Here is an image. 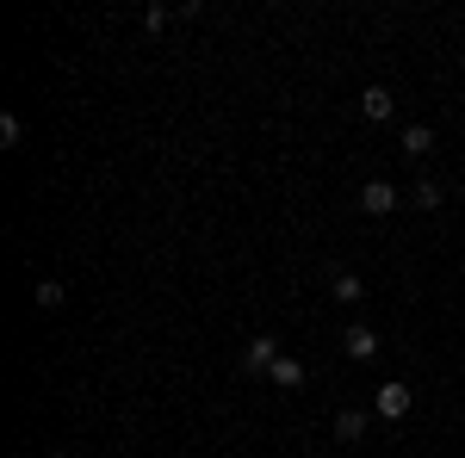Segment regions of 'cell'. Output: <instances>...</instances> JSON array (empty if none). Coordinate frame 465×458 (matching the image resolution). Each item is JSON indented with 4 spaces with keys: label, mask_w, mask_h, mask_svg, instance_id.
Here are the masks:
<instances>
[{
    "label": "cell",
    "mask_w": 465,
    "mask_h": 458,
    "mask_svg": "<svg viewBox=\"0 0 465 458\" xmlns=\"http://www.w3.org/2000/svg\"><path fill=\"white\" fill-rule=\"evenodd\" d=\"M410 403H416V396H410V385H397V378L372 390V409H379L385 422H403V415H410Z\"/></svg>",
    "instance_id": "7a4b0ae2"
},
{
    "label": "cell",
    "mask_w": 465,
    "mask_h": 458,
    "mask_svg": "<svg viewBox=\"0 0 465 458\" xmlns=\"http://www.w3.org/2000/svg\"><path fill=\"white\" fill-rule=\"evenodd\" d=\"M273 359H280V335H254L249 353H242V365H249V372H273Z\"/></svg>",
    "instance_id": "3957f363"
},
{
    "label": "cell",
    "mask_w": 465,
    "mask_h": 458,
    "mask_svg": "<svg viewBox=\"0 0 465 458\" xmlns=\"http://www.w3.org/2000/svg\"><path fill=\"white\" fill-rule=\"evenodd\" d=\"M366 434V409H335V440H360Z\"/></svg>",
    "instance_id": "ba28073f"
},
{
    "label": "cell",
    "mask_w": 465,
    "mask_h": 458,
    "mask_svg": "<svg viewBox=\"0 0 465 458\" xmlns=\"http://www.w3.org/2000/svg\"><path fill=\"white\" fill-rule=\"evenodd\" d=\"M416 205H422V211H434V205H440V186H434V180H422V186H416Z\"/></svg>",
    "instance_id": "7c38bea8"
},
{
    "label": "cell",
    "mask_w": 465,
    "mask_h": 458,
    "mask_svg": "<svg viewBox=\"0 0 465 458\" xmlns=\"http://www.w3.org/2000/svg\"><path fill=\"white\" fill-rule=\"evenodd\" d=\"M360 112H366L372 124H385V118H391V112H397V100H391V93H385V87H366V93H360Z\"/></svg>",
    "instance_id": "8992f818"
},
{
    "label": "cell",
    "mask_w": 465,
    "mask_h": 458,
    "mask_svg": "<svg viewBox=\"0 0 465 458\" xmlns=\"http://www.w3.org/2000/svg\"><path fill=\"white\" fill-rule=\"evenodd\" d=\"M19 142H25V124L6 112V118H0V149H19Z\"/></svg>",
    "instance_id": "30bf717a"
},
{
    "label": "cell",
    "mask_w": 465,
    "mask_h": 458,
    "mask_svg": "<svg viewBox=\"0 0 465 458\" xmlns=\"http://www.w3.org/2000/svg\"><path fill=\"white\" fill-rule=\"evenodd\" d=\"M44 458H74V453H69V446H56V453H44Z\"/></svg>",
    "instance_id": "4fadbf2b"
},
{
    "label": "cell",
    "mask_w": 465,
    "mask_h": 458,
    "mask_svg": "<svg viewBox=\"0 0 465 458\" xmlns=\"http://www.w3.org/2000/svg\"><path fill=\"white\" fill-rule=\"evenodd\" d=\"M329 291H335V304H360V297H366L360 273H348V267H341V273H329Z\"/></svg>",
    "instance_id": "52a82bcc"
},
{
    "label": "cell",
    "mask_w": 465,
    "mask_h": 458,
    "mask_svg": "<svg viewBox=\"0 0 465 458\" xmlns=\"http://www.w3.org/2000/svg\"><path fill=\"white\" fill-rule=\"evenodd\" d=\"M267 378H273V385H280V390H304V378H311V372H304V359H292V353H280Z\"/></svg>",
    "instance_id": "277c9868"
},
{
    "label": "cell",
    "mask_w": 465,
    "mask_h": 458,
    "mask_svg": "<svg viewBox=\"0 0 465 458\" xmlns=\"http://www.w3.org/2000/svg\"><path fill=\"white\" fill-rule=\"evenodd\" d=\"M32 297H37V310H56V304H63V285H56V279H37Z\"/></svg>",
    "instance_id": "8fae6325"
},
{
    "label": "cell",
    "mask_w": 465,
    "mask_h": 458,
    "mask_svg": "<svg viewBox=\"0 0 465 458\" xmlns=\"http://www.w3.org/2000/svg\"><path fill=\"white\" fill-rule=\"evenodd\" d=\"M341 353H348V359H372V353H379V335H372L366 322H354V328L341 335Z\"/></svg>",
    "instance_id": "5b68a950"
},
{
    "label": "cell",
    "mask_w": 465,
    "mask_h": 458,
    "mask_svg": "<svg viewBox=\"0 0 465 458\" xmlns=\"http://www.w3.org/2000/svg\"><path fill=\"white\" fill-rule=\"evenodd\" d=\"M397 205H403V199H397L391 180H366V186H360V211L366 217H391Z\"/></svg>",
    "instance_id": "6da1fadb"
},
{
    "label": "cell",
    "mask_w": 465,
    "mask_h": 458,
    "mask_svg": "<svg viewBox=\"0 0 465 458\" xmlns=\"http://www.w3.org/2000/svg\"><path fill=\"white\" fill-rule=\"evenodd\" d=\"M429 149H434L429 124H403V155H429Z\"/></svg>",
    "instance_id": "9c48e42d"
}]
</instances>
